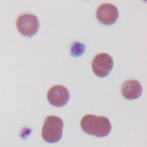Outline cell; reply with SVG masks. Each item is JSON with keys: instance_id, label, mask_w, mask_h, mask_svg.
<instances>
[{"instance_id": "cell-1", "label": "cell", "mask_w": 147, "mask_h": 147, "mask_svg": "<svg viewBox=\"0 0 147 147\" xmlns=\"http://www.w3.org/2000/svg\"><path fill=\"white\" fill-rule=\"evenodd\" d=\"M80 126L86 134L96 137H104L108 136L112 127L107 117L94 114L84 115L80 121Z\"/></svg>"}, {"instance_id": "cell-2", "label": "cell", "mask_w": 147, "mask_h": 147, "mask_svg": "<svg viewBox=\"0 0 147 147\" xmlns=\"http://www.w3.org/2000/svg\"><path fill=\"white\" fill-rule=\"evenodd\" d=\"M64 123L61 118L55 115H49L44 119L42 129L43 140L50 144L59 142L63 136Z\"/></svg>"}, {"instance_id": "cell-3", "label": "cell", "mask_w": 147, "mask_h": 147, "mask_svg": "<svg viewBox=\"0 0 147 147\" xmlns=\"http://www.w3.org/2000/svg\"><path fill=\"white\" fill-rule=\"evenodd\" d=\"M16 26L19 32L23 36L31 37L38 30L40 22L34 14L25 13L20 15L17 20Z\"/></svg>"}, {"instance_id": "cell-4", "label": "cell", "mask_w": 147, "mask_h": 147, "mask_svg": "<svg viewBox=\"0 0 147 147\" xmlns=\"http://www.w3.org/2000/svg\"><path fill=\"white\" fill-rule=\"evenodd\" d=\"M114 65L112 57L108 53L96 55L92 61L91 67L94 73L98 77L104 78L109 75Z\"/></svg>"}, {"instance_id": "cell-5", "label": "cell", "mask_w": 147, "mask_h": 147, "mask_svg": "<svg viewBox=\"0 0 147 147\" xmlns=\"http://www.w3.org/2000/svg\"><path fill=\"white\" fill-rule=\"evenodd\" d=\"M98 21L105 25H111L118 20L119 11L115 6L111 3H105L100 5L96 11Z\"/></svg>"}, {"instance_id": "cell-6", "label": "cell", "mask_w": 147, "mask_h": 147, "mask_svg": "<svg viewBox=\"0 0 147 147\" xmlns=\"http://www.w3.org/2000/svg\"><path fill=\"white\" fill-rule=\"evenodd\" d=\"M70 97L68 89L61 85H55L48 91L47 99L48 102L56 107L65 106L69 101Z\"/></svg>"}, {"instance_id": "cell-7", "label": "cell", "mask_w": 147, "mask_h": 147, "mask_svg": "<svg viewBox=\"0 0 147 147\" xmlns=\"http://www.w3.org/2000/svg\"><path fill=\"white\" fill-rule=\"evenodd\" d=\"M121 92L126 99L134 100L141 95L142 88L138 80L130 79L123 83L121 87Z\"/></svg>"}, {"instance_id": "cell-8", "label": "cell", "mask_w": 147, "mask_h": 147, "mask_svg": "<svg viewBox=\"0 0 147 147\" xmlns=\"http://www.w3.org/2000/svg\"><path fill=\"white\" fill-rule=\"evenodd\" d=\"M84 49L85 46L84 45H82L80 43L75 42L74 44H73V45L72 46L71 53L73 55V56H81V55L84 51Z\"/></svg>"}]
</instances>
